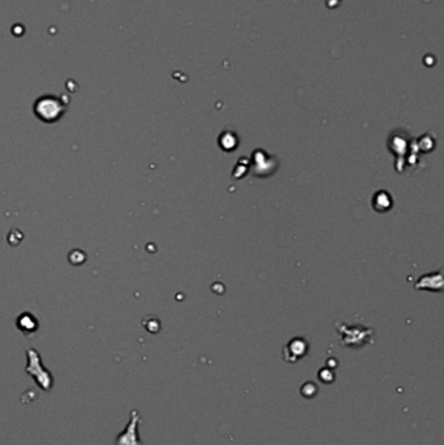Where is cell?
<instances>
[{"label":"cell","instance_id":"1","mask_svg":"<svg viewBox=\"0 0 444 445\" xmlns=\"http://www.w3.org/2000/svg\"><path fill=\"white\" fill-rule=\"evenodd\" d=\"M285 349H288V352H290V357H287L285 360L296 362V360L300 359L301 357L306 354V352H307V344L302 339H294V340L290 341V344Z\"/></svg>","mask_w":444,"mask_h":445},{"label":"cell","instance_id":"2","mask_svg":"<svg viewBox=\"0 0 444 445\" xmlns=\"http://www.w3.org/2000/svg\"><path fill=\"white\" fill-rule=\"evenodd\" d=\"M317 393H318V387L313 381H306L301 387V394L305 398H313L317 396Z\"/></svg>","mask_w":444,"mask_h":445},{"label":"cell","instance_id":"3","mask_svg":"<svg viewBox=\"0 0 444 445\" xmlns=\"http://www.w3.org/2000/svg\"><path fill=\"white\" fill-rule=\"evenodd\" d=\"M318 377L323 384H331L335 380V375L330 368H322L318 373Z\"/></svg>","mask_w":444,"mask_h":445}]
</instances>
